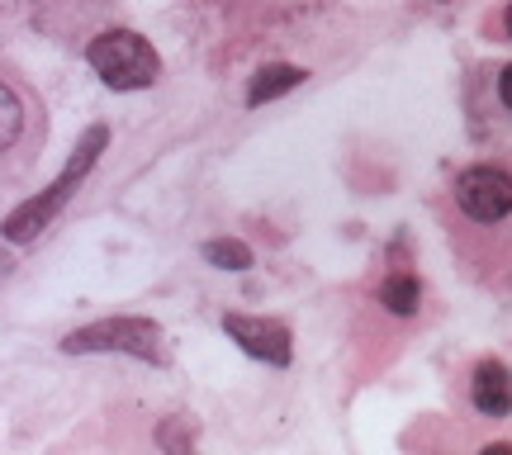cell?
Wrapping results in <instances>:
<instances>
[{
    "label": "cell",
    "instance_id": "6da1fadb",
    "mask_svg": "<svg viewBox=\"0 0 512 455\" xmlns=\"http://www.w3.org/2000/svg\"><path fill=\"white\" fill-rule=\"evenodd\" d=\"M86 62L95 67V76L110 86V91H147L157 76H162V57L133 29H105L91 38Z\"/></svg>",
    "mask_w": 512,
    "mask_h": 455
},
{
    "label": "cell",
    "instance_id": "7a4b0ae2",
    "mask_svg": "<svg viewBox=\"0 0 512 455\" xmlns=\"http://www.w3.org/2000/svg\"><path fill=\"white\" fill-rule=\"evenodd\" d=\"M43 147V110L29 91L0 72V185L19 181Z\"/></svg>",
    "mask_w": 512,
    "mask_h": 455
},
{
    "label": "cell",
    "instance_id": "3957f363",
    "mask_svg": "<svg viewBox=\"0 0 512 455\" xmlns=\"http://www.w3.org/2000/svg\"><path fill=\"white\" fill-rule=\"evenodd\" d=\"M105 138H110L105 128H91V133H86V143L76 147V157L67 162V171H62V176H57V181L48 185V190H43L38 200H24L15 214L5 219V237H10V242H29V237H38L43 228H48V223H53V214H57V209H62L67 200H72L76 185L86 181V171L95 166V157H100Z\"/></svg>",
    "mask_w": 512,
    "mask_h": 455
},
{
    "label": "cell",
    "instance_id": "277c9868",
    "mask_svg": "<svg viewBox=\"0 0 512 455\" xmlns=\"http://www.w3.org/2000/svg\"><path fill=\"white\" fill-rule=\"evenodd\" d=\"M67 351H128L138 361H166L162 328L147 318H110V323H91L67 337Z\"/></svg>",
    "mask_w": 512,
    "mask_h": 455
},
{
    "label": "cell",
    "instance_id": "5b68a950",
    "mask_svg": "<svg viewBox=\"0 0 512 455\" xmlns=\"http://www.w3.org/2000/svg\"><path fill=\"white\" fill-rule=\"evenodd\" d=\"M460 214L470 223H503L512 214V176L503 166H465L451 185Z\"/></svg>",
    "mask_w": 512,
    "mask_h": 455
},
{
    "label": "cell",
    "instance_id": "8992f818",
    "mask_svg": "<svg viewBox=\"0 0 512 455\" xmlns=\"http://www.w3.org/2000/svg\"><path fill=\"white\" fill-rule=\"evenodd\" d=\"M223 332H228L247 356H256V361L290 365V328H285V323L247 318V313H223Z\"/></svg>",
    "mask_w": 512,
    "mask_h": 455
},
{
    "label": "cell",
    "instance_id": "52a82bcc",
    "mask_svg": "<svg viewBox=\"0 0 512 455\" xmlns=\"http://www.w3.org/2000/svg\"><path fill=\"white\" fill-rule=\"evenodd\" d=\"M470 403L479 418H508L512 413V370L503 361H479L470 375Z\"/></svg>",
    "mask_w": 512,
    "mask_h": 455
},
{
    "label": "cell",
    "instance_id": "ba28073f",
    "mask_svg": "<svg viewBox=\"0 0 512 455\" xmlns=\"http://www.w3.org/2000/svg\"><path fill=\"white\" fill-rule=\"evenodd\" d=\"M304 81V72L299 67H266V72L252 81V91H247V105H266V100H275V95L294 91Z\"/></svg>",
    "mask_w": 512,
    "mask_h": 455
},
{
    "label": "cell",
    "instance_id": "9c48e42d",
    "mask_svg": "<svg viewBox=\"0 0 512 455\" xmlns=\"http://www.w3.org/2000/svg\"><path fill=\"white\" fill-rule=\"evenodd\" d=\"M380 299H384V309L389 313H418L422 290H418V280H413V275H389V280H384V290H380Z\"/></svg>",
    "mask_w": 512,
    "mask_h": 455
},
{
    "label": "cell",
    "instance_id": "30bf717a",
    "mask_svg": "<svg viewBox=\"0 0 512 455\" xmlns=\"http://www.w3.org/2000/svg\"><path fill=\"white\" fill-rule=\"evenodd\" d=\"M204 256L219 266V271H247L252 266V252L242 247L238 237H219V242H204Z\"/></svg>",
    "mask_w": 512,
    "mask_h": 455
},
{
    "label": "cell",
    "instance_id": "8fae6325",
    "mask_svg": "<svg viewBox=\"0 0 512 455\" xmlns=\"http://www.w3.org/2000/svg\"><path fill=\"white\" fill-rule=\"evenodd\" d=\"M498 100H503V110L512 114V62L503 67V76H498Z\"/></svg>",
    "mask_w": 512,
    "mask_h": 455
},
{
    "label": "cell",
    "instance_id": "7c38bea8",
    "mask_svg": "<svg viewBox=\"0 0 512 455\" xmlns=\"http://www.w3.org/2000/svg\"><path fill=\"white\" fill-rule=\"evenodd\" d=\"M503 29H508V38H512V0H508V10H503Z\"/></svg>",
    "mask_w": 512,
    "mask_h": 455
}]
</instances>
